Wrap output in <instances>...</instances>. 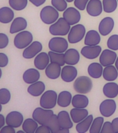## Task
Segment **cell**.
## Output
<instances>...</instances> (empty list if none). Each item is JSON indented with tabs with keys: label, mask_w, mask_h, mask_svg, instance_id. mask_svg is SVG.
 <instances>
[{
	"label": "cell",
	"mask_w": 118,
	"mask_h": 133,
	"mask_svg": "<svg viewBox=\"0 0 118 133\" xmlns=\"http://www.w3.org/2000/svg\"><path fill=\"white\" fill-rule=\"evenodd\" d=\"M71 25L64 17H60L49 27V33L53 35L63 36L66 35L70 31Z\"/></svg>",
	"instance_id": "6da1fadb"
},
{
	"label": "cell",
	"mask_w": 118,
	"mask_h": 133,
	"mask_svg": "<svg viewBox=\"0 0 118 133\" xmlns=\"http://www.w3.org/2000/svg\"><path fill=\"white\" fill-rule=\"evenodd\" d=\"M73 87L77 93L85 94L91 91L92 88V82L89 77L82 76L76 79Z\"/></svg>",
	"instance_id": "7a4b0ae2"
},
{
	"label": "cell",
	"mask_w": 118,
	"mask_h": 133,
	"mask_svg": "<svg viewBox=\"0 0 118 133\" xmlns=\"http://www.w3.org/2000/svg\"><path fill=\"white\" fill-rule=\"evenodd\" d=\"M40 19L46 24H52L56 22L58 18V10L53 6H47L44 7L40 11Z\"/></svg>",
	"instance_id": "3957f363"
},
{
	"label": "cell",
	"mask_w": 118,
	"mask_h": 133,
	"mask_svg": "<svg viewBox=\"0 0 118 133\" xmlns=\"http://www.w3.org/2000/svg\"><path fill=\"white\" fill-rule=\"evenodd\" d=\"M33 35L29 31H22L17 33L14 39L15 46L20 49L27 48L32 43Z\"/></svg>",
	"instance_id": "277c9868"
},
{
	"label": "cell",
	"mask_w": 118,
	"mask_h": 133,
	"mask_svg": "<svg viewBox=\"0 0 118 133\" xmlns=\"http://www.w3.org/2000/svg\"><path fill=\"white\" fill-rule=\"evenodd\" d=\"M57 100L58 96L56 91L48 90L42 94L40 101V105L42 108L45 109H52L56 106Z\"/></svg>",
	"instance_id": "5b68a950"
},
{
	"label": "cell",
	"mask_w": 118,
	"mask_h": 133,
	"mask_svg": "<svg viewBox=\"0 0 118 133\" xmlns=\"http://www.w3.org/2000/svg\"><path fill=\"white\" fill-rule=\"evenodd\" d=\"M54 112L51 109H45L43 108H37L33 112V118L35 119L40 125H46Z\"/></svg>",
	"instance_id": "8992f818"
},
{
	"label": "cell",
	"mask_w": 118,
	"mask_h": 133,
	"mask_svg": "<svg viewBox=\"0 0 118 133\" xmlns=\"http://www.w3.org/2000/svg\"><path fill=\"white\" fill-rule=\"evenodd\" d=\"M85 35V28L82 24H77L71 28L68 33V41L71 44L78 43Z\"/></svg>",
	"instance_id": "52a82bcc"
},
{
	"label": "cell",
	"mask_w": 118,
	"mask_h": 133,
	"mask_svg": "<svg viewBox=\"0 0 118 133\" xmlns=\"http://www.w3.org/2000/svg\"><path fill=\"white\" fill-rule=\"evenodd\" d=\"M49 48L52 51L65 53L68 48V42L67 39L63 37H53L49 42Z\"/></svg>",
	"instance_id": "ba28073f"
},
{
	"label": "cell",
	"mask_w": 118,
	"mask_h": 133,
	"mask_svg": "<svg viewBox=\"0 0 118 133\" xmlns=\"http://www.w3.org/2000/svg\"><path fill=\"white\" fill-rule=\"evenodd\" d=\"M116 103L112 98L106 99L102 102L100 105V113L103 116L110 117L114 114L116 110Z\"/></svg>",
	"instance_id": "9c48e42d"
},
{
	"label": "cell",
	"mask_w": 118,
	"mask_h": 133,
	"mask_svg": "<svg viewBox=\"0 0 118 133\" xmlns=\"http://www.w3.org/2000/svg\"><path fill=\"white\" fill-rule=\"evenodd\" d=\"M24 117L20 112L13 111L9 112L6 117V123L8 125L12 126L15 128H19L24 122Z\"/></svg>",
	"instance_id": "30bf717a"
},
{
	"label": "cell",
	"mask_w": 118,
	"mask_h": 133,
	"mask_svg": "<svg viewBox=\"0 0 118 133\" xmlns=\"http://www.w3.org/2000/svg\"><path fill=\"white\" fill-rule=\"evenodd\" d=\"M63 16L70 25H74L81 19V14L77 8L74 7L67 8L63 12Z\"/></svg>",
	"instance_id": "8fae6325"
},
{
	"label": "cell",
	"mask_w": 118,
	"mask_h": 133,
	"mask_svg": "<svg viewBox=\"0 0 118 133\" xmlns=\"http://www.w3.org/2000/svg\"><path fill=\"white\" fill-rule=\"evenodd\" d=\"M42 49V44L38 41L32 42L23 51V57L26 59H31L35 56H37Z\"/></svg>",
	"instance_id": "7c38bea8"
},
{
	"label": "cell",
	"mask_w": 118,
	"mask_h": 133,
	"mask_svg": "<svg viewBox=\"0 0 118 133\" xmlns=\"http://www.w3.org/2000/svg\"><path fill=\"white\" fill-rule=\"evenodd\" d=\"M116 59L117 54L115 52L111 49H105L100 55V62L103 66H107L115 63Z\"/></svg>",
	"instance_id": "4fadbf2b"
},
{
	"label": "cell",
	"mask_w": 118,
	"mask_h": 133,
	"mask_svg": "<svg viewBox=\"0 0 118 133\" xmlns=\"http://www.w3.org/2000/svg\"><path fill=\"white\" fill-rule=\"evenodd\" d=\"M61 78L66 83L72 82L77 76V69L73 65H66L63 66L60 74Z\"/></svg>",
	"instance_id": "5bb4252c"
},
{
	"label": "cell",
	"mask_w": 118,
	"mask_h": 133,
	"mask_svg": "<svg viewBox=\"0 0 118 133\" xmlns=\"http://www.w3.org/2000/svg\"><path fill=\"white\" fill-rule=\"evenodd\" d=\"M102 51V47L99 45L96 46H85L82 48L81 53L85 58L92 60L97 58L100 55Z\"/></svg>",
	"instance_id": "9a60e30c"
},
{
	"label": "cell",
	"mask_w": 118,
	"mask_h": 133,
	"mask_svg": "<svg viewBox=\"0 0 118 133\" xmlns=\"http://www.w3.org/2000/svg\"><path fill=\"white\" fill-rule=\"evenodd\" d=\"M86 10L90 16H99L102 14L103 5L100 0H90L86 6Z\"/></svg>",
	"instance_id": "2e32d148"
},
{
	"label": "cell",
	"mask_w": 118,
	"mask_h": 133,
	"mask_svg": "<svg viewBox=\"0 0 118 133\" xmlns=\"http://www.w3.org/2000/svg\"><path fill=\"white\" fill-rule=\"evenodd\" d=\"M114 27V20L112 17H108L102 19L99 25V31L102 35H107L113 31Z\"/></svg>",
	"instance_id": "e0dca14e"
},
{
	"label": "cell",
	"mask_w": 118,
	"mask_h": 133,
	"mask_svg": "<svg viewBox=\"0 0 118 133\" xmlns=\"http://www.w3.org/2000/svg\"><path fill=\"white\" fill-rule=\"evenodd\" d=\"M50 58L49 54L45 52H42L38 54L34 60V65L38 69L43 70L49 64Z\"/></svg>",
	"instance_id": "ac0fdd59"
},
{
	"label": "cell",
	"mask_w": 118,
	"mask_h": 133,
	"mask_svg": "<svg viewBox=\"0 0 118 133\" xmlns=\"http://www.w3.org/2000/svg\"><path fill=\"white\" fill-rule=\"evenodd\" d=\"M60 64L56 62H51L46 67L45 74L50 79H57L61 74V67Z\"/></svg>",
	"instance_id": "d6986e66"
},
{
	"label": "cell",
	"mask_w": 118,
	"mask_h": 133,
	"mask_svg": "<svg viewBox=\"0 0 118 133\" xmlns=\"http://www.w3.org/2000/svg\"><path fill=\"white\" fill-rule=\"evenodd\" d=\"M88 116V111L85 108H77L72 109L70 111L71 118L74 123H78L85 119Z\"/></svg>",
	"instance_id": "ffe728a7"
},
{
	"label": "cell",
	"mask_w": 118,
	"mask_h": 133,
	"mask_svg": "<svg viewBox=\"0 0 118 133\" xmlns=\"http://www.w3.org/2000/svg\"><path fill=\"white\" fill-rule=\"evenodd\" d=\"M27 26V22L24 17H17L13 21L12 24L10 25V33H18L24 31Z\"/></svg>",
	"instance_id": "44dd1931"
},
{
	"label": "cell",
	"mask_w": 118,
	"mask_h": 133,
	"mask_svg": "<svg viewBox=\"0 0 118 133\" xmlns=\"http://www.w3.org/2000/svg\"><path fill=\"white\" fill-rule=\"evenodd\" d=\"M65 61L67 64L75 65L79 62L80 56L79 52L75 49H70L65 52Z\"/></svg>",
	"instance_id": "7402d4cb"
},
{
	"label": "cell",
	"mask_w": 118,
	"mask_h": 133,
	"mask_svg": "<svg viewBox=\"0 0 118 133\" xmlns=\"http://www.w3.org/2000/svg\"><path fill=\"white\" fill-rule=\"evenodd\" d=\"M40 76V74L37 69L31 68L25 71L23 74V80L27 84H32L38 81Z\"/></svg>",
	"instance_id": "603a6c76"
},
{
	"label": "cell",
	"mask_w": 118,
	"mask_h": 133,
	"mask_svg": "<svg viewBox=\"0 0 118 133\" xmlns=\"http://www.w3.org/2000/svg\"><path fill=\"white\" fill-rule=\"evenodd\" d=\"M100 41L101 37L100 33L95 30H90L85 35L84 43L87 46H96L100 44Z\"/></svg>",
	"instance_id": "cb8c5ba5"
},
{
	"label": "cell",
	"mask_w": 118,
	"mask_h": 133,
	"mask_svg": "<svg viewBox=\"0 0 118 133\" xmlns=\"http://www.w3.org/2000/svg\"><path fill=\"white\" fill-rule=\"evenodd\" d=\"M45 89V85L42 81H37L34 83L31 84L28 87L27 91L29 94L33 96H39L43 94Z\"/></svg>",
	"instance_id": "d4e9b609"
},
{
	"label": "cell",
	"mask_w": 118,
	"mask_h": 133,
	"mask_svg": "<svg viewBox=\"0 0 118 133\" xmlns=\"http://www.w3.org/2000/svg\"><path fill=\"white\" fill-rule=\"evenodd\" d=\"M103 66L101 63L93 62L88 67V73L90 77L93 78H100L103 75Z\"/></svg>",
	"instance_id": "484cf974"
},
{
	"label": "cell",
	"mask_w": 118,
	"mask_h": 133,
	"mask_svg": "<svg viewBox=\"0 0 118 133\" xmlns=\"http://www.w3.org/2000/svg\"><path fill=\"white\" fill-rule=\"evenodd\" d=\"M58 118L60 128L63 129H70L73 127L70 116L67 111H61L58 114Z\"/></svg>",
	"instance_id": "4316f807"
},
{
	"label": "cell",
	"mask_w": 118,
	"mask_h": 133,
	"mask_svg": "<svg viewBox=\"0 0 118 133\" xmlns=\"http://www.w3.org/2000/svg\"><path fill=\"white\" fill-rule=\"evenodd\" d=\"M103 92L106 97L114 98L118 95V85L112 82L106 83L103 87Z\"/></svg>",
	"instance_id": "83f0119b"
},
{
	"label": "cell",
	"mask_w": 118,
	"mask_h": 133,
	"mask_svg": "<svg viewBox=\"0 0 118 133\" xmlns=\"http://www.w3.org/2000/svg\"><path fill=\"white\" fill-rule=\"evenodd\" d=\"M89 100L86 96L82 94L74 96L72 100V104L73 107L77 108H85L88 105Z\"/></svg>",
	"instance_id": "f1b7e54d"
},
{
	"label": "cell",
	"mask_w": 118,
	"mask_h": 133,
	"mask_svg": "<svg viewBox=\"0 0 118 133\" xmlns=\"http://www.w3.org/2000/svg\"><path fill=\"white\" fill-rule=\"evenodd\" d=\"M14 18V12L9 7H2L0 8V22L8 24Z\"/></svg>",
	"instance_id": "f546056e"
},
{
	"label": "cell",
	"mask_w": 118,
	"mask_h": 133,
	"mask_svg": "<svg viewBox=\"0 0 118 133\" xmlns=\"http://www.w3.org/2000/svg\"><path fill=\"white\" fill-rule=\"evenodd\" d=\"M72 97L70 91H63L58 94L57 103L60 107L66 108L70 105L72 103Z\"/></svg>",
	"instance_id": "4dcf8cb0"
},
{
	"label": "cell",
	"mask_w": 118,
	"mask_h": 133,
	"mask_svg": "<svg viewBox=\"0 0 118 133\" xmlns=\"http://www.w3.org/2000/svg\"><path fill=\"white\" fill-rule=\"evenodd\" d=\"M118 76V71L115 66L108 65L105 66L103 71V77L107 81H113L116 80Z\"/></svg>",
	"instance_id": "1f68e13d"
},
{
	"label": "cell",
	"mask_w": 118,
	"mask_h": 133,
	"mask_svg": "<svg viewBox=\"0 0 118 133\" xmlns=\"http://www.w3.org/2000/svg\"><path fill=\"white\" fill-rule=\"evenodd\" d=\"M92 121H93V116L92 114L88 115L85 119L77 123L76 126L77 131L79 133L86 132L91 126Z\"/></svg>",
	"instance_id": "d6a6232c"
},
{
	"label": "cell",
	"mask_w": 118,
	"mask_h": 133,
	"mask_svg": "<svg viewBox=\"0 0 118 133\" xmlns=\"http://www.w3.org/2000/svg\"><path fill=\"white\" fill-rule=\"evenodd\" d=\"M38 123L33 118H27L23 122L22 129L26 133H35L38 128Z\"/></svg>",
	"instance_id": "836d02e7"
},
{
	"label": "cell",
	"mask_w": 118,
	"mask_h": 133,
	"mask_svg": "<svg viewBox=\"0 0 118 133\" xmlns=\"http://www.w3.org/2000/svg\"><path fill=\"white\" fill-rule=\"evenodd\" d=\"M48 54L49 56L50 62H56L60 64V66H64L65 61V54L63 53H57V52L50 51Z\"/></svg>",
	"instance_id": "e575fe53"
},
{
	"label": "cell",
	"mask_w": 118,
	"mask_h": 133,
	"mask_svg": "<svg viewBox=\"0 0 118 133\" xmlns=\"http://www.w3.org/2000/svg\"><path fill=\"white\" fill-rule=\"evenodd\" d=\"M46 125L49 127V128L52 131V133H58L61 128H60V123L58 121V115H56L54 114H53V116L47 123Z\"/></svg>",
	"instance_id": "d590c367"
},
{
	"label": "cell",
	"mask_w": 118,
	"mask_h": 133,
	"mask_svg": "<svg viewBox=\"0 0 118 133\" xmlns=\"http://www.w3.org/2000/svg\"><path fill=\"white\" fill-rule=\"evenodd\" d=\"M103 125H104V118L102 116L97 117L92 123L91 126L90 128V132L101 133Z\"/></svg>",
	"instance_id": "8d00e7d4"
},
{
	"label": "cell",
	"mask_w": 118,
	"mask_h": 133,
	"mask_svg": "<svg viewBox=\"0 0 118 133\" xmlns=\"http://www.w3.org/2000/svg\"><path fill=\"white\" fill-rule=\"evenodd\" d=\"M117 0H103V8L107 13L114 12L117 7Z\"/></svg>",
	"instance_id": "74e56055"
},
{
	"label": "cell",
	"mask_w": 118,
	"mask_h": 133,
	"mask_svg": "<svg viewBox=\"0 0 118 133\" xmlns=\"http://www.w3.org/2000/svg\"><path fill=\"white\" fill-rule=\"evenodd\" d=\"M28 0H9V5L15 10H22L27 6Z\"/></svg>",
	"instance_id": "f35d334b"
},
{
	"label": "cell",
	"mask_w": 118,
	"mask_h": 133,
	"mask_svg": "<svg viewBox=\"0 0 118 133\" xmlns=\"http://www.w3.org/2000/svg\"><path fill=\"white\" fill-rule=\"evenodd\" d=\"M10 91L6 88H2L0 89V103L2 105H6L10 101Z\"/></svg>",
	"instance_id": "ab89813d"
},
{
	"label": "cell",
	"mask_w": 118,
	"mask_h": 133,
	"mask_svg": "<svg viewBox=\"0 0 118 133\" xmlns=\"http://www.w3.org/2000/svg\"><path fill=\"white\" fill-rule=\"evenodd\" d=\"M52 5L60 12L65 11L67 6L66 0H52Z\"/></svg>",
	"instance_id": "60d3db41"
},
{
	"label": "cell",
	"mask_w": 118,
	"mask_h": 133,
	"mask_svg": "<svg viewBox=\"0 0 118 133\" xmlns=\"http://www.w3.org/2000/svg\"><path fill=\"white\" fill-rule=\"evenodd\" d=\"M107 46L113 51L118 50V35H111L108 39Z\"/></svg>",
	"instance_id": "b9f144b4"
},
{
	"label": "cell",
	"mask_w": 118,
	"mask_h": 133,
	"mask_svg": "<svg viewBox=\"0 0 118 133\" xmlns=\"http://www.w3.org/2000/svg\"><path fill=\"white\" fill-rule=\"evenodd\" d=\"M90 0H74V4L76 8L80 10H84Z\"/></svg>",
	"instance_id": "7bdbcfd3"
},
{
	"label": "cell",
	"mask_w": 118,
	"mask_h": 133,
	"mask_svg": "<svg viewBox=\"0 0 118 133\" xmlns=\"http://www.w3.org/2000/svg\"><path fill=\"white\" fill-rule=\"evenodd\" d=\"M101 133H114L112 123L109 122V121H106L104 123L102 130H101Z\"/></svg>",
	"instance_id": "ee69618b"
},
{
	"label": "cell",
	"mask_w": 118,
	"mask_h": 133,
	"mask_svg": "<svg viewBox=\"0 0 118 133\" xmlns=\"http://www.w3.org/2000/svg\"><path fill=\"white\" fill-rule=\"evenodd\" d=\"M8 44V37L4 33H0V49L6 47Z\"/></svg>",
	"instance_id": "f6af8a7d"
},
{
	"label": "cell",
	"mask_w": 118,
	"mask_h": 133,
	"mask_svg": "<svg viewBox=\"0 0 118 133\" xmlns=\"http://www.w3.org/2000/svg\"><path fill=\"white\" fill-rule=\"evenodd\" d=\"M8 63V56L4 53H0V66L4 67Z\"/></svg>",
	"instance_id": "bcb514c9"
},
{
	"label": "cell",
	"mask_w": 118,
	"mask_h": 133,
	"mask_svg": "<svg viewBox=\"0 0 118 133\" xmlns=\"http://www.w3.org/2000/svg\"><path fill=\"white\" fill-rule=\"evenodd\" d=\"M35 133H52V131L46 125H40L36 130Z\"/></svg>",
	"instance_id": "7dc6e473"
},
{
	"label": "cell",
	"mask_w": 118,
	"mask_h": 133,
	"mask_svg": "<svg viewBox=\"0 0 118 133\" xmlns=\"http://www.w3.org/2000/svg\"><path fill=\"white\" fill-rule=\"evenodd\" d=\"M15 128L10 125H6V126H4L2 128L1 130H0V133H15Z\"/></svg>",
	"instance_id": "c3c4849f"
},
{
	"label": "cell",
	"mask_w": 118,
	"mask_h": 133,
	"mask_svg": "<svg viewBox=\"0 0 118 133\" xmlns=\"http://www.w3.org/2000/svg\"><path fill=\"white\" fill-rule=\"evenodd\" d=\"M111 123H112L114 133H118V117L114 118Z\"/></svg>",
	"instance_id": "681fc988"
},
{
	"label": "cell",
	"mask_w": 118,
	"mask_h": 133,
	"mask_svg": "<svg viewBox=\"0 0 118 133\" xmlns=\"http://www.w3.org/2000/svg\"><path fill=\"white\" fill-rule=\"evenodd\" d=\"M29 1H30V2L32 3L34 6H37V7L42 6V5L43 4H45V2H46V0H29Z\"/></svg>",
	"instance_id": "f907efd6"
},
{
	"label": "cell",
	"mask_w": 118,
	"mask_h": 133,
	"mask_svg": "<svg viewBox=\"0 0 118 133\" xmlns=\"http://www.w3.org/2000/svg\"><path fill=\"white\" fill-rule=\"evenodd\" d=\"M6 123V120H5V118L3 114H0V128H3Z\"/></svg>",
	"instance_id": "816d5d0a"
},
{
	"label": "cell",
	"mask_w": 118,
	"mask_h": 133,
	"mask_svg": "<svg viewBox=\"0 0 118 133\" xmlns=\"http://www.w3.org/2000/svg\"><path fill=\"white\" fill-rule=\"evenodd\" d=\"M69 129H63L61 128L59 130V132H58V133H69Z\"/></svg>",
	"instance_id": "f5cc1de1"
},
{
	"label": "cell",
	"mask_w": 118,
	"mask_h": 133,
	"mask_svg": "<svg viewBox=\"0 0 118 133\" xmlns=\"http://www.w3.org/2000/svg\"><path fill=\"white\" fill-rule=\"evenodd\" d=\"M115 67H116L117 69V71H118V57L117 58L116 61H115Z\"/></svg>",
	"instance_id": "db71d44e"
},
{
	"label": "cell",
	"mask_w": 118,
	"mask_h": 133,
	"mask_svg": "<svg viewBox=\"0 0 118 133\" xmlns=\"http://www.w3.org/2000/svg\"><path fill=\"white\" fill-rule=\"evenodd\" d=\"M25 132L24 130H20V131H18L17 132V133H24Z\"/></svg>",
	"instance_id": "11a10c76"
},
{
	"label": "cell",
	"mask_w": 118,
	"mask_h": 133,
	"mask_svg": "<svg viewBox=\"0 0 118 133\" xmlns=\"http://www.w3.org/2000/svg\"><path fill=\"white\" fill-rule=\"evenodd\" d=\"M67 2H72L73 1H74V0H66Z\"/></svg>",
	"instance_id": "9f6ffc18"
},
{
	"label": "cell",
	"mask_w": 118,
	"mask_h": 133,
	"mask_svg": "<svg viewBox=\"0 0 118 133\" xmlns=\"http://www.w3.org/2000/svg\"><path fill=\"white\" fill-rule=\"evenodd\" d=\"M117 2H118V0H117Z\"/></svg>",
	"instance_id": "6f0895ef"
}]
</instances>
